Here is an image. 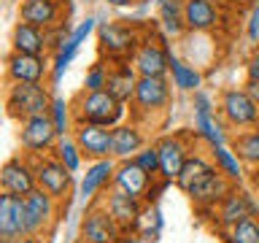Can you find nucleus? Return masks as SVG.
<instances>
[{"instance_id":"obj_1","label":"nucleus","mask_w":259,"mask_h":243,"mask_svg":"<svg viewBox=\"0 0 259 243\" xmlns=\"http://www.w3.org/2000/svg\"><path fill=\"white\" fill-rule=\"evenodd\" d=\"M73 116L76 122H89V125H103V127H116L127 116V103L116 100L108 89L100 92H87L81 89L73 100Z\"/></svg>"},{"instance_id":"obj_2","label":"nucleus","mask_w":259,"mask_h":243,"mask_svg":"<svg viewBox=\"0 0 259 243\" xmlns=\"http://www.w3.org/2000/svg\"><path fill=\"white\" fill-rule=\"evenodd\" d=\"M54 97L49 95L44 84H22V81H8L6 89V111L11 119H32L40 113H49Z\"/></svg>"},{"instance_id":"obj_3","label":"nucleus","mask_w":259,"mask_h":243,"mask_svg":"<svg viewBox=\"0 0 259 243\" xmlns=\"http://www.w3.org/2000/svg\"><path fill=\"white\" fill-rule=\"evenodd\" d=\"M141 32H138L133 24L124 22H103L97 24V46H100V54L108 57L113 62H130L133 54L141 46Z\"/></svg>"},{"instance_id":"obj_4","label":"nucleus","mask_w":259,"mask_h":243,"mask_svg":"<svg viewBox=\"0 0 259 243\" xmlns=\"http://www.w3.org/2000/svg\"><path fill=\"white\" fill-rule=\"evenodd\" d=\"M219 113H222V119L230 127H256L259 122V105L246 92V87L224 89L222 100H219Z\"/></svg>"},{"instance_id":"obj_5","label":"nucleus","mask_w":259,"mask_h":243,"mask_svg":"<svg viewBox=\"0 0 259 243\" xmlns=\"http://www.w3.org/2000/svg\"><path fill=\"white\" fill-rule=\"evenodd\" d=\"M19 141L22 149L30 154V157H38V154H52L57 141H60V133H57L54 122L49 113H40V116L24 119L22 130H19Z\"/></svg>"},{"instance_id":"obj_6","label":"nucleus","mask_w":259,"mask_h":243,"mask_svg":"<svg viewBox=\"0 0 259 243\" xmlns=\"http://www.w3.org/2000/svg\"><path fill=\"white\" fill-rule=\"evenodd\" d=\"M35 162V176H38V186L44 192H49L52 197L57 200H65L70 192V184H73V173L68 168L57 159V154H38L32 157Z\"/></svg>"},{"instance_id":"obj_7","label":"nucleus","mask_w":259,"mask_h":243,"mask_svg":"<svg viewBox=\"0 0 259 243\" xmlns=\"http://www.w3.org/2000/svg\"><path fill=\"white\" fill-rule=\"evenodd\" d=\"M121 232L124 230L113 222V216L103 206H89L81 219L78 243H119Z\"/></svg>"},{"instance_id":"obj_8","label":"nucleus","mask_w":259,"mask_h":243,"mask_svg":"<svg viewBox=\"0 0 259 243\" xmlns=\"http://www.w3.org/2000/svg\"><path fill=\"white\" fill-rule=\"evenodd\" d=\"M170 95H173V81L167 76H141L133 105L138 113H159L167 108Z\"/></svg>"},{"instance_id":"obj_9","label":"nucleus","mask_w":259,"mask_h":243,"mask_svg":"<svg viewBox=\"0 0 259 243\" xmlns=\"http://www.w3.org/2000/svg\"><path fill=\"white\" fill-rule=\"evenodd\" d=\"M73 138H76L81 154L87 159H108L113 157V127L103 125H89V122H76L73 127Z\"/></svg>"},{"instance_id":"obj_10","label":"nucleus","mask_w":259,"mask_h":243,"mask_svg":"<svg viewBox=\"0 0 259 243\" xmlns=\"http://www.w3.org/2000/svg\"><path fill=\"white\" fill-rule=\"evenodd\" d=\"M0 186L3 192H11L16 197H27L32 189H38L35 162L30 157H11L0 168Z\"/></svg>"},{"instance_id":"obj_11","label":"nucleus","mask_w":259,"mask_h":243,"mask_svg":"<svg viewBox=\"0 0 259 243\" xmlns=\"http://www.w3.org/2000/svg\"><path fill=\"white\" fill-rule=\"evenodd\" d=\"M130 62L135 65L138 76H167L170 73V49L162 40L143 38Z\"/></svg>"},{"instance_id":"obj_12","label":"nucleus","mask_w":259,"mask_h":243,"mask_svg":"<svg viewBox=\"0 0 259 243\" xmlns=\"http://www.w3.org/2000/svg\"><path fill=\"white\" fill-rule=\"evenodd\" d=\"M0 238L3 240H22L27 238V211L24 197L11 192L0 194Z\"/></svg>"},{"instance_id":"obj_13","label":"nucleus","mask_w":259,"mask_h":243,"mask_svg":"<svg viewBox=\"0 0 259 243\" xmlns=\"http://www.w3.org/2000/svg\"><path fill=\"white\" fill-rule=\"evenodd\" d=\"M49 62L46 57L38 54H19L11 52L6 57V78L8 81H22V84H44L49 76Z\"/></svg>"},{"instance_id":"obj_14","label":"nucleus","mask_w":259,"mask_h":243,"mask_svg":"<svg viewBox=\"0 0 259 243\" xmlns=\"http://www.w3.org/2000/svg\"><path fill=\"white\" fill-rule=\"evenodd\" d=\"M57 197H52L49 192H44L38 186V189H32L27 197H24V211H27V235H38L49 230L57 216Z\"/></svg>"},{"instance_id":"obj_15","label":"nucleus","mask_w":259,"mask_h":243,"mask_svg":"<svg viewBox=\"0 0 259 243\" xmlns=\"http://www.w3.org/2000/svg\"><path fill=\"white\" fill-rule=\"evenodd\" d=\"M154 146L159 151V176L165 181H176L178 173L186 165V159H189V146H186V141L181 135H165Z\"/></svg>"},{"instance_id":"obj_16","label":"nucleus","mask_w":259,"mask_h":243,"mask_svg":"<svg viewBox=\"0 0 259 243\" xmlns=\"http://www.w3.org/2000/svg\"><path fill=\"white\" fill-rule=\"evenodd\" d=\"M103 208L113 216V222H116L124 232L141 224V216H143V200H138V197H133V194L116 189V186H113V192L105 197Z\"/></svg>"},{"instance_id":"obj_17","label":"nucleus","mask_w":259,"mask_h":243,"mask_svg":"<svg viewBox=\"0 0 259 243\" xmlns=\"http://www.w3.org/2000/svg\"><path fill=\"white\" fill-rule=\"evenodd\" d=\"M219 173V168H216V162H210L205 154H189V159H186V165H184V170L178 173V178H176V186L181 189L184 194H192L200 189V186H205L210 178H213Z\"/></svg>"},{"instance_id":"obj_18","label":"nucleus","mask_w":259,"mask_h":243,"mask_svg":"<svg viewBox=\"0 0 259 243\" xmlns=\"http://www.w3.org/2000/svg\"><path fill=\"white\" fill-rule=\"evenodd\" d=\"M222 22L216 0H184V24L189 32H210Z\"/></svg>"},{"instance_id":"obj_19","label":"nucleus","mask_w":259,"mask_h":243,"mask_svg":"<svg viewBox=\"0 0 259 243\" xmlns=\"http://www.w3.org/2000/svg\"><path fill=\"white\" fill-rule=\"evenodd\" d=\"M19 22L35 24L40 30H52L62 22V3L60 0H22Z\"/></svg>"},{"instance_id":"obj_20","label":"nucleus","mask_w":259,"mask_h":243,"mask_svg":"<svg viewBox=\"0 0 259 243\" xmlns=\"http://www.w3.org/2000/svg\"><path fill=\"white\" fill-rule=\"evenodd\" d=\"M151 181L154 178L146 173L135 159L116 162V173H113V186H116V189L133 194V197H138V200H143L146 192H149V186H151Z\"/></svg>"},{"instance_id":"obj_21","label":"nucleus","mask_w":259,"mask_h":243,"mask_svg":"<svg viewBox=\"0 0 259 243\" xmlns=\"http://www.w3.org/2000/svg\"><path fill=\"white\" fill-rule=\"evenodd\" d=\"M11 52L46 57V52H49L46 30L35 27V24H27V22H16V27L11 32Z\"/></svg>"},{"instance_id":"obj_22","label":"nucleus","mask_w":259,"mask_h":243,"mask_svg":"<svg viewBox=\"0 0 259 243\" xmlns=\"http://www.w3.org/2000/svg\"><path fill=\"white\" fill-rule=\"evenodd\" d=\"M113 173H116V162L113 157L108 159H95L92 165L87 168L84 178H81V194L87 200H95L108 184H113Z\"/></svg>"},{"instance_id":"obj_23","label":"nucleus","mask_w":259,"mask_h":243,"mask_svg":"<svg viewBox=\"0 0 259 243\" xmlns=\"http://www.w3.org/2000/svg\"><path fill=\"white\" fill-rule=\"evenodd\" d=\"M138 70L133 62H116L113 68L108 70V84L105 89L116 97L121 103H130L135 97V87H138Z\"/></svg>"},{"instance_id":"obj_24","label":"nucleus","mask_w":259,"mask_h":243,"mask_svg":"<svg viewBox=\"0 0 259 243\" xmlns=\"http://www.w3.org/2000/svg\"><path fill=\"white\" fill-rule=\"evenodd\" d=\"M254 211H256V202L251 200V194L238 192V189H232L219 202V219H222L224 227H232V224L243 222V219L254 216Z\"/></svg>"},{"instance_id":"obj_25","label":"nucleus","mask_w":259,"mask_h":243,"mask_svg":"<svg viewBox=\"0 0 259 243\" xmlns=\"http://www.w3.org/2000/svg\"><path fill=\"white\" fill-rule=\"evenodd\" d=\"M146 146V135L138 125H116L113 127V159H133Z\"/></svg>"},{"instance_id":"obj_26","label":"nucleus","mask_w":259,"mask_h":243,"mask_svg":"<svg viewBox=\"0 0 259 243\" xmlns=\"http://www.w3.org/2000/svg\"><path fill=\"white\" fill-rule=\"evenodd\" d=\"M167 78L173 81V87L178 89V92H197V89L202 87V73H200L197 65L181 60V57H176L173 52H170V73H167Z\"/></svg>"},{"instance_id":"obj_27","label":"nucleus","mask_w":259,"mask_h":243,"mask_svg":"<svg viewBox=\"0 0 259 243\" xmlns=\"http://www.w3.org/2000/svg\"><path fill=\"white\" fill-rule=\"evenodd\" d=\"M210 157H213L216 168L222 170L232 184L243 181V173H246V170H243V162H240V157L232 149H227L224 143H216V146H210Z\"/></svg>"},{"instance_id":"obj_28","label":"nucleus","mask_w":259,"mask_h":243,"mask_svg":"<svg viewBox=\"0 0 259 243\" xmlns=\"http://www.w3.org/2000/svg\"><path fill=\"white\" fill-rule=\"evenodd\" d=\"M232 151L240 157L243 165H251V168H259V130L251 127V130H243L232 138Z\"/></svg>"},{"instance_id":"obj_29","label":"nucleus","mask_w":259,"mask_h":243,"mask_svg":"<svg viewBox=\"0 0 259 243\" xmlns=\"http://www.w3.org/2000/svg\"><path fill=\"white\" fill-rule=\"evenodd\" d=\"M159 19L170 35H181L186 30L184 24V0H162L159 3Z\"/></svg>"},{"instance_id":"obj_30","label":"nucleus","mask_w":259,"mask_h":243,"mask_svg":"<svg viewBox=\"0 0 259 243\" xmlns=\"http://www.w3.org/2000/svg\"><path fill=\"white\" fill-rule=\"evenodd\" d=\"M54 154H57V159L70 170V173H78V170H81V159H84V154H81V149H78V143H76V138H73V135L70 138L62 135L60 141H57V146H54Z\"/></svg>"},{"instance_id":"obj_31","label":"nucleus","mask_w":259,"mask_h":243,"mask_svg":"<svg viewBox=\"0 0 259 243\" xmlns=\"http://www.w3.org/2000/svg\"><path fill=\"white\" fill-rule=\"evenodd\" d=\"M49 116H52V122H54V127H57V133H60V138H62V135H68V133H73V127H76V116H73V103H65L62 97H54V100H52Z\"/></svg>"},{"instance_id":"obj_32","label":"nucleus","mask_w":259,"mask_h":243,"mask_svg":"<svg viewBox=\"0 0 259 243\" xmlns=\"http://www.w3.org/2000/svg\"><path fill=\"white\" fill-rule=\"evenodd\" d=\"M224 243H259V222L254 216H248L238 224L227 227Z\"/></svg>"},{"instance_id":"obj_33","label":"nucleus","mask_w":259,"mask_h":243,"mask_svg":"<svg viewBox=\"0 0 259 243\" xmlns=\"http://www.w3.org/2000/svg\"><path fill=\"white\" fill-rule=\"evenodd\" d=\"M78 46L81 44H76V40H68L60 52H54V60H52V70H49V78H52V84H60V78L65 76V70H68V65L73 62V57H76V52H78Z\"/></svg>"},{"instance_id":"obj_34","label":"nucleus","mask_w":259,"mask_h":243,"mask_svg":"<svg viewBox=\"0 0 259 243\" xmlns=\"http://www.w3.org/2000/svg\"><path fill=\"white\" fill-rule=\"evenodd\" d=\"M194 127H197V133L208 141V146L224 143V133H222V127H219L213 113H194Z\"/></svg>"},{"instance_id":"obj_35","label":"nucleus","mask_w":259,"mask_h":243,"mask_svg":"<svg viewBox=\"0 0 259 243\" xmlns=\"http://www.w3.org/2000/svg\"><path fill=\"white\" fill-rule=\"evenodd\" d=\"M108 65L103 62H95L89 65L87 76H84V89L87 92H100V89H105V84H108Z\"/></svg>"},{"instance_id":"obj_36","label":"nucleus","mask_w":259,"mask_h":243,"mask_svg":"<svg viewBox=\"0 0 259 243\" xmlns=\"http://www.w3.org/2000/svg\"><path fill=\"white\" fill-rule=\"evenodd\" d=\"M133 159H135L138 165H141L151 178H157V176H159V151H157V146H143V149L138 151Z\"/></svg>"},{"instance_id":"obj_37","label":"nucleus","mask_w":259,"mask_h":243,"mask_svg":"<svg viewBox=\"0 0 259 243\" xmlns=\"http://www.w3.org/2000/svg\"><path fill=\"white\" fill-rule=\"evenodd\" d=\"M246 35L254 46H259V0L251 3V11H248V19H246Z\"/></svg>"},{"instance_id":"obj_38","label":"nucleus","mask_w":259,"mask_h":243,"mask_svg":"<svg viewBox=\"0 0 259 243\" xmlns=\"http://www.w3.org/2000/svg\"><path fill=\"white\" fill-rule=\"evenodd\" d=\"M194 113H213V116H216L213 103H210V97L202 92V89H197V92H194Z\"/></svg>"},{"instance_id":"obj_39","label":"nucleus","mask_w":259,"mask_h":243,"mask_svg":"<svg viewBox=\"0 0 259 243\" xmlns=\"http://www.w3.org/2000/svg\"><path fill=\"white\" fill-rule=\"evenodd\" d=\"M246 78L248 81H259V46L254 49V54H251L248 62H246Z\"/></svg>"},{"instance_id":"obj_40","label":"nucleus","mask_w":259,"mask_h":243,"mask_svg":"<svg viewBox=\"0 0 259 243\" xmlns=\"http://www.w3.org/2000/svg\"><path fill=\"white\" fill-rule=\"evenodd\" d=\"M246 92L254 97V103L259 105V81H246Z\"/></svg>"},{"instance_id":"obj_41","label":"nucleus","mask_w":259,"mask_h":243,"mask_svg":"<svg viewBox=\"0 0 259 243\" xmlns=\"http://www.w3.org/2000/svg\"><path fill=\"white\" fill-rule=\"evenodd\" d=\"M105 6H113V8H130L133 3H138V0H103Z\"/></svg>"},{"instance_id":"obj_42","label":"nucleus","mask_w":259,"mask_h":243,"mask_svg":"<svg viewBox=\"0 0 259 243\" xmlns=\"http://www.w3.org/2000/svg\"><path fill=\"white\" fill-rule=\"evenodd\" d=\"M251 181H254V186H259V168H254V173H251Z\"/></svg>"},{"instance_id":"obj_43","label":"nucleus","mask_w":259,"mask_h":243,"mask_svg":"<svg viewBox=\"0 0 259 243\" xmlns=\"http://www.w3.org/2000/svg\"><path fill=\"white\" fill-rule=\"evenodd\" d=\"M138 3H151V0H138ZM154 3H157V0H154Z\"/></svg>"},{"instance_id":"obj_44","label":"nucleus","mask_w":259,"mask_h":243,"mask_svg":"<svg viewBox=\"0 0 259 243\" xmlns=\"http://www.w3.org/2000/svg\"><path fill=\"white\" fill-rule=\"evenodd\" d=\"M0 243H19V240H0Z\"/></svg>"},{"instance_id":"obj_45","label":"nucleus","mask_w":259,"mask_h":243,"mask_svg":"<svg viewBox=\"0 0 259 243\" xmlns=\"http://www.w3.org/2000/svg\"><path fill=\"white\" fill-rule=\"evenodd\" d=\"M256 130H259V122H256Z\"/></svg>"},{"instance_id":"obj_46","label":"nucleus","mask_w":259,"mask_h":243,"mask_svg":"<svg viewBox=\"0 0 259 243\" xmlns=\"http://www.w3.org/2000/svg\"><path fill=\"white\" fill-rule=\"evenodd\" d=\"M157 3H162V0H157Z\"/></svg>"},{"instance_id":"obj_47","label":"nucleus","mask_w":259,"mask_h":243,"mask_svg":"<svg viewBox=\"0 0 259 243\" xmlns=\"http://www.w3.org/2000/svg\"><path fill=\"white\" fill-rule=\"evenodd\" d=\"M119 243H121V240H119Z\"/></svg>"}]
</instances>
